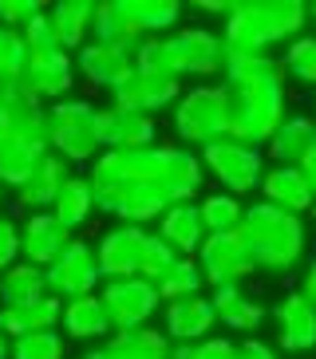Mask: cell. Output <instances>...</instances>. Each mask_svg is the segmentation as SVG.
<instances>
[{
	"label": "cell",
	"mask_w": 316,
	"mask_h": 359,
	"mask_svg": "<svg viewBox=\"0 0 316 359\" xmlns=\"http://www.w3.org/2000/svg\"><path fill=\"white\" fill-rule=\"evenodd\" d=\"M158 147L147 150H103L91 162V194L95 210L119 217L123 225H147L166 213V201L154 186Z\"/></svg>",
	"instance_id": "cell-1"
},
{
	"label": "cell",
	"mask_w": 316,
	"mask_h": 359,
	"mask_svg": "<svg viewBox=\"0 0 316 359\" xmlns=\"http://www.w3.org/2000/svg\"><path fill=\"white\" fill-rule=\"evenodd\" d=\"M308 28V4L301 0H245L221 24L225 55H269L277 43H293Z\"/></svg>",
	"instance_id": "cell-2"
},
{
	"label": "cell",
	"mask_w": 316,
	"mask_h": 359,
	"mask_svg": "<svg viewBox=\"0 0 316 359\" xmlns=\"http://www.w3.org/2000/svg\"><path fill=\"white\" fill-rule=\"evenodd\" d=\"M242 241L249 245L253 264L265 273H289L305 257V222L296 213H284L269 201H253L242 213Z\"/></svg>",
	"instance_id": "cell-3"
},
{
	"label": "cell",
	"mask_w": 316,
	"mask_h": 359,
	"mask_svg": "<svg viewBox=\"0 0 316 359\" xmlns=\"http://www.w3.org/2000/svg\"><path fill=\"white\" fill-rule=\"evenodd\" d=\"M225 135L261 150L284 118V79L225 83Z\"/></svg>",
	"instance_id": "cell-4"
},
{
	"label": "cell",
	"mask_w": 316,
	"mask_h": 359,
	"mask_svg": "<svg viewBox=\"0 0 316 359\" xmlns=\"http://www.w3.org/2000/svg\"><path fill=\"white\" fill-rule=\"evenodd\" d=\"M95 115H99V107L72 95L48 107V147H52L55 158L75 166V162H95L103 154Z\"/></svg>",
	"instance_id": "cell-5"
},
{
	"label": "cell",
	"mask_w": 316,
	"mask_h": 359,
	"mask_svg": "<svg viewBox=\"0 0 316 359\" xmlns=\"http://www.w3.org/2000/svg\"><path fill=\"white\" fill-rule=\"evenodd\" d=\"M174 135L190 147H210L225 135V91L221 87H190L174 103Z\"/></svg>",
	"instance_id": "cell-6"
},
{
	"label": "cell",
	"mask_w": 316,
	"mask_h": 359,
	"mask_svg": "<svg viewBox=\"0 0 316 359\" xmlns=\"http://www.w3.org/2000/svg\"><path fill=\"white\" fill-rule=\"evenodd\" d=\"M202 170H210L213 178L221 182V194H253L261 186V150L245 147V142H233V138H218L210 147H202Z\"/></svg>",
	"instance_id": "cell-7"
},
{
	"label": "cell",
	"mask_w": 316,
	"mask_h": 359,
	"mask_svg": "<svg viewBox=\"0 0 316 359\" xmlns=\"http://www.w3.org/2000/svg\"><path fill=\"white\" fill-rule=\"evenodd\" d=\"M44 285H48V296H55L60 304L79 300V296H91L95 288L103 285L99 261H95V245L72 237V245L44 269Z\"/></svg>",
	"instance_id": "cell-8"
},
{
	"label": "cell",
	"mask_w": 316,
	"mask_h": 359,
	"mask_svg": "<svg viewBox=\"0 0 316 359\" xmlns=\"http://www.w3.org/2000/svg\"><path fill=\"white\" fill-rule=\"evenodd\" d=\"M194 261H198L206 285H213V288H221V285H245V280L257 273L249 245L242 241V233H237V229H230V233H206V241H202V249L194 253Z\"/></svg>",
	"instance_id": "cell-9"
},
{
	"label": "cell",
	"mask_w": 316,
	"mask_h": 359,
	"mask_svg": "<svg viewBox=\"0 0 316 359\" xmlns=\"http://www.w3.org/2000/svg\"><path fill=\"white\" fill-rule=\"evenodd\" d=\"M99 300L107 308V320H111V332H135V327H147L162 300H158V288L143 276H131V280H107L99 288Z\"/></svg>",
	"instance_id": "cell-10"
},
{
	"label": "cell",
	"mask_w": 316,
	"mask_h": 359,
	"mask_svg": "<svg viewBox=\"0 0 316 359\" xmlns=\"http://www.w3.org/2000/svg\"><path fill=\"white\" fill-rule=\"evenodd\" d=\"M154 186L162 194L166 205H178V201H194L206 186V170L202 158L190 154L182 147H158V170H154Z\"/></svg>",
	"instance_id": "cell-11"
},
{
	"label": "cell",
	"mask_w": 316,
	"mask_h": 359,
	"mask_svg": "<svg viewBox=\"0 0 316 359\" xmlns=\"http://www.w3.org/2000/svg\"><path fill=\"white\" fill-rule=\"evenodd\" d=\"M143 245H147V229L143 225H115L107 229L95 245V261H99V276L107 280H131L138 276V261H143Z\"/></svg>",
	"instance_id": "cell-12"
},
{
	"label": "cell",
	"mask_w": 316,
	"mask_h": 359,
	"mask_svg": "<svg viewBox=\"0 0 316 359\" xmlns=\"http://www.w3.org/2000/svg\"><path fill=\"white\" fill-rule=\"evenodd\" d=\"M170 52H174V67L182 75H218L225 67V48L221 36H213L210 28H182L170 32Z\"/></svg>",
	"instance_id": "cell-13"
},
{
	"label": "cell",
	"mask_w": 316,
	"mask_h": 359,
	"mask_svg": "<svg viewBox=\"0 0 316 359\" xmlns=\"http://www.w3.org/2000/svg\"><path fill=\"white\" fill-rule=\"evenodd\" d=\"M95 127H99V147L103 150H147L158 138V123L150 115L119 111V107H103L95 115Z\"/></svg>",
	"instance_id": "cell-14"
},
{
	"label": "cell",
	"mask_w": 316,
	"mask_h": 359,
	"mask_svg": "<svg viewBox=\"0 0 316 359\" xmlns=\"http://www.w3.org/2000/svg\"><path fill=\"white\" fill-rule=\"evenodd\" d=\"M178 95H182L178 79H150V75L131 72V75H126V83L111 91V107L154 118L158 111H166V107L178 103Z\"/></svg>",
	"instance_id": "cell-15"
},
{
	"label": "cell",
	"mask_w": 316,
	"mask_h": 359,
	"mask_svg": "<svg viewBox=\"0 0 316 359\" xmlns=\"http://www.w3.org/2000/svg\"><path fill=\"white\" fill-rule=\"evenodd\" d=\"M20 87H28L32 95L40 99H60L72 95L75 87V64L67 52H48V55H28V64H24V75H20Z\"/></svg>",
	"instance_id": "cell-16"
},
{
	"label": "cell",
	"mask_w": 316,
	"mask_h": 359,
	"mask_svg": "<svg viewBox=\"0 0 316 359\" xmlns=\"http://www.w3.org/2000/svg\"><path fill=\"white\" fill-rule=\"evenodd\" d=\"M277 320V344L289 355H308L316 351V308L308 304L301 292H289L281 304L273 308Z\"/></svg>",
	"instance_id": "cell-17"
},
{
	"label": "cell",
	"mask_w": 316,
	"mask_h": 359,
	"mask_svg": "<svg viewBox=\"0 0 316 359\" xmlns=\"http://www.w3.org/2000/svg\"><path fill=\"white\" fill-rule=\"evenodd\" d=\"M48 154H52L48 135H8L0 142V190L16 194Z\"/></svg>",
	"instance_id": "cell-18"
},
{
	"label": "cell",
	"mask_w": 316,
	"mask_h": 359,
	"mask_svg": "<svg viewBox=\"0 0 316 359\" xmlns=\"http://www.w3.org/2000/svg\"><path fill=\"white\" fill-rule=\"evenodd\" d=\"M218 324L210 296H186L174 304H162V332L170 336V344H198L206 339Z\"/></svg>",
	"instance_id": "cell-19"
},
{
	"label": "cell",
	"mask_w": 316,
	"mask_h": 359,
	"mask_svg": "<svg viewBox=\"0 0 316 359\" xmlns=\"http://www.w3.org/2000/svg\"><path fill=\"white\" fill-rule=\"evenodd\" d=\"M75 72L84 75L87 83L115 91V87L126 83V75L135 72V64H131V52H119V48H107V43L87 40L84 48L75 52Z\"/></svg>",
	"instance_id": "cell-20"
},
{
	"label": "cell",
	"mask_w": 316,
	"mask_h": 359,
	"mask_svg": "<svg viewBox=\"0 0 316 359\" xmlns=\"http://www.w3.org/2000/svg\"><path fill=\"white\" fill-rule=\"evenodd\" d=\"M67 245H72V233L63 229L52 213H32L20 229V257L24 264H36V269H48Z\"/></svg>",
	"instance_id": "cell-21"
},
{
	"label": "cell",
	"mask_w": 316,
	"mask_h": 359,
	"mask_svg": "<svg viewBox=\"0 0 316 359\" xmlns=\"http://www.w3.org/2000/svg\"><path fill=\"white\" fill-rule=\"evenodd\" d=\"M210 304H213V316H218V324L230 327V332H237V336H249V332H257V327L269 320V308H265L261 300H253V296L245 292L242 285H221V288H213Z\"/></svg>",
	"instance_id": "cell-22"
},
{
	"label": "cell",
	"mask_w": 316,
	"mask_h": 359,
	"mask_svg": "<svg viewBox=\"0 0 316 359\" xmlns=\"http://www.w3.org/2000/svg\"><path fill=\"white\" fill-rule=\"evenodd\" d=\"M261 201H269V205H277V210H284V213H308L312 210V201H316V194H312V186L305 182V174L296 166H273V170H265L261 174Z\"/></svg>",
	"instance_id": "cell-23"
},
{
	"label": "cell",
	"mask_w": 316,
	"mask_h": 359,
	"mask_svg": "<svg viewBox=\"0 0 316 359\" xmlns=\"http://www.w3.org/2000/svg\"><path fill=\"white\" fill-rule=\"evenodd\" d=\"M60 327L67 339H84V344H107L111 339V320H107V308L99 300V292L79 296V300H67L60 312Z\"/></svg>",
	"instance_id": "cell-24"
},
{
	"label": "cell",
	"mask_w": 316,
	"mask_h": 359,
	"mask_svg": "<svg viewBox=\"0 0 316 359\" xmlns=\"http://www.w3.org/2000/svg\"><path fill=\"white\" fill-rule=\"evenodd\" d=\"M67 178H72V166L63 158H55V154H48V158L36 166V174L16 190V205H20V210H32V213H48L55 205V198H60Z\"/></svg>",
	"instance_id": "cell-25"
},
{
	"label": "cell",
	"mask_w": 316,
	"mask_h": 359,
	"mask_svg": "<svg viewBox=\"0 0 316 359\" xmlns=\"http://www.w3.org/2000/svg\"><path fill=\"white\" fill-rule=\"evenodd\" d=\"M158 237L174 249L178 257H194L206 241V225H202V213L194 201H178V205H166V213L158 217Z\"/></svg>",
	"instance_id": "cell-26"
},
{
	"label": "cell",
	"mask_w": 316,
	"mask_h": 359,
	"mask_svg": "<svg viewBox=\"0 0 316 359\" xmlns=\"http://www.w3.org/2000/svg\"><path fill=\"white\" fill-rule=\"evenodd\" d=\"M316 147V118L308 115H284L281 127L273 130V138L265 142L261 154L277 158V166H301L308 150Z\"/></svg>",
	"instance_id": "cell-27"
},
{
	"label": "cell",
	"mask_w": 316,
	"mask_h": 359,
	"mask_svg": "<svg viewBox=\"0 0 316 359\" xmlns=\"http://www.w3.org/2000/svg\"><path fill=\"white\" fill-rule=\"evenodd\" d=\"M91 32H95V43H107V48H119V52H131L147 36L138 32V24L131 20L126 12V0H107V4H95V16H91Z\"/></svg>",
	"instance_id": "cell-28"
},
{
	"label": "cell",
	"mask_w": 316,
	"mask_h": 359,
	"mask_svg": "<svg viewBox=\"0 0 316 359\" xmlns=\"http://www.w3.org/2000/svg\"><path fill=\"white\" fill-rule=\"evenodd\" d=\"M60 312L63 304L55 296H44V300L24 308H0V332L8 339L32 336V332H52V327H60Z\"/></svg>",
	"instance_id": "cell-29"
},
{
	"label": "cell",
	"mask_w": 316,
	"mask_h": 359,
	"mask_svg": "<svg viewBox=\"0 0 316 359\" xmlns=\"http://www.w3.org/2000/svg\"><path fill=\"white\" fill-rule=\"evenodd\" d=\"M107 359H170V336L158 327H135V332H111L103 344Z\"/></svg>",
	"instance_id": "cell-30"
},
{
	"label": "cell",
	"mask_w": 316,
	"mask_h": 359,
	"mask_svg": "<svg viewBox=\"0 0 316 359\" xmlns=\"http://www.w3.org/2000/svg\"><path fill=\"white\" fill-rule=\"evenodd\" d=\"M91 16H95V4H87V0H60V4H52L48 20H52L55 40H60L63 52H79L87 43V36H91Z\"/></svg>",
	"instance_id": "cell-31"
},
{
	"label": "cell",
	"mask_w": 316,
	"mask_h": 359,
	"mask_svg": "<svg viewBox=\"0 0 316 359\" xmlns=\"http://www.w3.org/2000/svg\"><path fill=\"white\" fill-rule=\"evenodd\" d=\"M48 213H52V217H55V222H60L67 233L79 229V225H87V222H91V213H95L91 182H87L84 174H72V178L63 182L60 198H55V205H52Z\"/></svg>",
	"instance_id": "cell-32"
},
{
	"label": "cell",
	"mask_w": 316,
	"mask_h": 359,
	"mask_svg": "<svg viewBox=\"0 0 316 359\" xmlns=\"http://www.w3.org/2000/svg\"><path fill=\"white\" fill-rule=\"evenodd\" d=\"M44 296H48V285H44V269L36 264L16 261L8 273H0V308H24Z\"/></svg>",
	"instance_id": "cell-33"
},
{
	"label": "cell",
	"mask_w": 316,
	"mask_h": 359,
	"mask_svg": "<svg viewBox=\"0 0 316 359\" xmlns=\"http://www.w3.org/2000/svg\"><path fill=\"white\" fill-rule=\"evenodd\" d=\"M126 12L143 36H170L182 20V4L174 0H126Z\"/></svg>",
	"instance_id": "cell-34"
},
{
	"label": "cell",
	"mask_w": 316,
	"mask_h": 359,
	"mask_svg": "<svg viewBox=\"0 0 316 359\" xmlns=\"http://www.w3.org/2000/svg\"><path fill=\"white\" fill-rule=\"evenodd\" d=\"M154 288H158V300H162V304H174V300H186V296H202L206 276H202V269H198L194 257H178L174 269H170Z\"/></svg>",
	"instance_id": "cell-35"
},
{
	"label": "cell",
	"mask_w": 316,
	"mask_h": 359,
	"mask_svg": "<svg viewBox=\"0 0 316 359\" xmlns=\"http://www.w3.org/2000/svg\"><path fill=\"white\" fill-rule=\"evenodd\" d=\"M138 75H150V79H178V67H174V52H170V36H147V40L135 48L131 55ZM182 83V79H178Z\"/></svg>",
	"instance_id": "cell-36"
},
{
	"label": "cell",
	"mask_w": 316,
	"mask_h": 359,
	"mask_svg": "<svg viewBox=\"0 0 316 359\" xmlns=\"http://www.w3.org/2000/svg\"><path fill=\"white\" fill-rule=\"evenodd\" d=\"M225 83H265V79H284L277 55H225Z\"/></svg>",
	"instance_id": "cell-37"
},
{
	"label": "cell",
	"mask_w": 316,
	"mask_h": 359,
	"mask_svg": "<svg viewBox=\"0 0 316 359\" xmlns=\"http://www.w3.org/2000/svg\"><path fill=\"white\" fill-rule=\"evenodd\" d=\"M198 213H202V225H206V233H230L242 225V213L245 205L233 194H206V198L198 201Z\"/></svg>",
	"instance_id": "cell-38"
},
{
	"label": "cell",
	"mask_w": 316,
	"mask_h": 359,
	"mask_svg": "<svg viewBox=\"0 0 316 359\" xmlns=\"http://www.w3.org/2000/svg\"><path fill=\"white\" fill-rule=\"evenodd\" d=\"M277 64H281V75L316 87V36H296L293 43H284V55Z\"/></svg>",
	"instance_id": "cell-39"
},
{
	"label": "cell",
	"mask_w": 316,
	"mask_h": 359,
	"mask_svg": "<svg viewBox=\"0 0 316 359\" xmlns=\"http://www.w3.org/2000/svg\"><path fill=\"white\" fill-rule=\"evenodd\" d=\"M63 348H67L63 332L52 327V332H32V336L12 339L8 359H63Z\"/></svg>",
	"instance_id": "cell-40"
},
{
	"label": "cell",
	"mask_w": 316,
	"mask_h": 359,
	"mask_svg": "<svg viewBox=\"0 0 316 359\" xmlns=\"http://www.w3.org/2000/svg\"><path fill=\"white\" fill-rule=\"evenodd\" d=\"M174 261H178V253H174V249L158 237V233H147L143 261H138V276H143V280H150V285H158V280L174 269Z\"/></svg>",
	"instance_id": "cell-41"
},
{
	"label": "cell",
	"mask_w": 316,
	"mask_h": 359,
	"mask_svg": "<svg viewBox=\"0 0 316 359\" xmlns=\"http://www.w3.org/2000/svg\"><path fill=\"white\" fill-rule=\"evenodd\" d=\"M20 40H24V48H28V55H48V52H63L60 48V40H55V28H52V20H48V12H40L36 20L28 24L20 32Z\"/></svg>",
	"instance_id": "cell-42"
},
{
	"label": "cell",
	"mask_w": 316,
	"mask_h": 359,
	"mask_svg": "<svg viewBox=\"0 0 316 359\" xmlns=\"http://www.w3.org/2000/svg\"><path fill=\"white\" fill-rule=\"evenodd\" d=\"M40 12H44L40 0H0V28H8V32H24Z\"/></svg>",
	"instance_id": "cell-43"
},
{
	"label": "cell",
	"mask_w": 316,
	"mask_h": 359,
	"mask_svg": "<svg viewBox=\"0 0 316 359\" xmlns=\"http://www.w3.org/2000/svg\"><path fill=\"white\" fill-rule=\"evenodd\" d=\"M20 261V225L12 217H0V273H8Z\"/></svg>",
	"instance_id": "cell-44"
},
{
	"label": "cell",
	"mask_w": 316,
	"mask_h": 359,
	"mask_svg": "<svg viewBox=\"0 0 316 359\" xmlns=\"http://www.w3.org/2000/svg\"><path fill=\"white\" fill-rule=\"evenodd\" d=\"M194 359H237V344L230 336H206L194 344Z\"/></svg>",
	"instance_id": "cell-45"
},
{
	"label": "cell",
	"mask_w": 316,
	"mask_h": 359,
	"mask_svg": "<svg viewBox=\"0 0 316 359\" xmlns=\"http://www.w3.org/2000/svg\"><path fill=\"white\" fill-rule=\"evenodd\" d=\"M237 359H281L265 339H242L237 344Z\"/></svg>",
	"instance_id": "cell-46"
},
{
	"label": "cell",
	"mask_w": 316,
	"mask_h": 359,
	"mask_svg": "<svg viewBox=\"0 0 316 359\" xmlns=\"http://www.w3.org/2000/svg\"><path fill=\"white\" fill-rule=\"evenodd\" d=\"M296 292H301V296L308 300V304L316 308V257L308 261V269H305V280H301V288H296Z\"/></svg>",
	"instance_id": "cell-47"
},
{
	"label": "cell",
	"mask_w": 316,
	"mask_h": 359,
	"mask_svg": "<svg viewBox=\"0 0 316 359\" xmlns=\"http://www.w3.org/2000/svg\"><path fill=\"white\" fill-rule=\"evenodd\" d=\"M296 170L305 174V182H308V186H312V194H316V147L308 150L305 158H301V166H296Z\"/></svg>",
	"instance_id": "cell-48"
},
{
	"label": "cell",
	"mask_w": 316,
	"mask_h": 359,
	"mask_svg": "<svg viewBox=\"0 0 316 359\" xmlns=\"http://www.w3.org/2000/svg\"><path fill=\"white\" fill-rule=\"evenodd\" d=\"M198 8H202V12H213V16H221V20H225V16L233 12V4H218V0H202Z\"/></svg>",
	"instance_id": "cell-49"
},
{
	"label": "cell",
	"mask_w": 316,
	"mask_h": 359,
	"mask_svg": "<svg viewBox=\"0 0 316 359\" xmlns=\"http://www.w3.org/2000/svg\"><path fill=\"white\" fill-rule=\"evenodd\" d=\"M12 135V118H8V107H4V95H0V142Z\"/></svg>",
	"instance_id": "cell-50"
},
{
	"label": "cell",
	"mask_w": 316,
	"mask_h": 359,
	"mask_svg": "<svg viewBox=\"0 0 316 359\" xmlns=\"http://www.w3.org/2000/svg\"><path fill=\"white\" fill-rule=\"evenodd\" d=\"M170 359H194V344H174V348H170Z\"/></svg>",
	"instance_id": "cell-51"
},
{
	"label": "cell",
	"mask_w": 316,
	"mask_h": 359,
	"mask_svg": "<svg viewBox=\"0 0 316 359\" xmlns=\"http://www.w3.org/2000/svg\"><path fill=\"white\" fill-rule=\"evenodd\" d=\"M79 359H107V348H103V344H95V348H87Z\"/></svg>",
	"instance_id": "cell-52"
},
{
	"label": "cell",
	"mask_w": 316,
	"mask_h": 359,
	"mask_svg": "<svg viewBox=\"0 0 316 359\" xmlns=\"http://www.w3.org/2000/svg\"><path fill=\"white\" fill-rule=\"evenodd\" d=\"M8 351H12V339L0 332V359H8Z\"/></svg>",
	"instance_id": "cell-53"
},
{
	"label": "cell",
	"mask_w": 316,
	"mask_h": 359,
	"mask_svg": "<svg viewBox=\"0 0 316 359\" xmlns=\"http://www.w3.org/2000/svg\"><path fill=\"white\" fill-rule=\"evenodd\" d=\"M308 20H316V4H312V8H308Z\"/></svg>",
	"instance_id": "cell-54"
},
{
	"label": "cell",
	"mask_w": 316,
	"mask_h": 359,
	"mask_svg": "<svg viewBox=\"0 0 316 359\" xmlns=\"http://www.w3.org/2000/svg\"><path fill=\"white\" fill-rule=\"evenodd\" d=\"M308 213H312V222H316V201H312V210H308Z\"/></svg>",
	"instance_id": "cell-55"
},
{
	"label": "cell",
	"mask_w": 316,
	"mask_h": 359,
	"mask_svg": "<svg viewBox=\"0 0 316 359\" xmlns=\"http://www.w3.org/2000/svg\"><path fill=\"white\" fill-rule=\"evenodd\" d=\"M0 194H4V190H0Z\"/></svg>",
	"instance_id": "cell-56"
}]
</instances>
